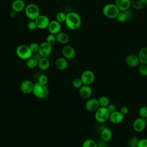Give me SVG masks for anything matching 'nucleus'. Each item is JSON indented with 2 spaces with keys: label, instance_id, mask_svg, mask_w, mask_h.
I'll return each mask as SVG.
<instances>
[{
  "label": "nucleus",
  "instance_id": "nucleus-1",
  "mask_svg": "<svg viewBox=\"0 0 147 147\" xmlns=\"http://www.w3.org/2000/svg\"><path fill=\"white\" fill-rule=\"evenodd\" d=\"M65 24L69 29L76 30L81 26L82 18L78 13L74 11L69 12L66 14Z\"/></svg>",
  "mask_w": 147,
  "mask_h": 147
},
{
  "label": "nucleus",
  "instance_id": "nucleus-2",
  "mask_svg": "<svg viewBox=\"0 0 147 147\" xmlns=\"http://www.w3.org/2000/svg\"><path fill=\"white\" fill-rule=\"evenodd\" d=\"M32 92L36 98L44 99L49 95V89L46 85L42 84L37 82L34 84Z\"/></svg>",
  "mask_w": 147,
  "mask_h": 147
},
{
  "label": "nucleus",
  "instance_id": "nucleus-3",
  "mask_svg": "<svg viewBox=\"0 0 147 147\" xmlns=\"http://www.w3.org/2000/svg\"><path fill=\"white\" fill-rule=\"evenodd\" d=\"M24 11L26 16L30 20H35L40 15L39 7L34 3H30L26 5Z\"/></svg>",
  "mask_w": 147,
  "mask_h": 147
},
{
  "label": "nucleus",
  "instance_id": "nucleus-4",
  "mask_svg": "<svg viewBox=\"0 0 147 147\" xmlns=\"http://www.w3.org/2000/svg\"><path fill=\"white\" fill-rule=\"evenodd\" d=\"M119 11L115 3H107L104 6L102 9L103 15L109 19L116 18Z\"/></svg>",
  "mask_w": 147,
  "mask_h": 147
},
{
  "label": "nucleus",
  "instance_id": "nucleus-5",
  "mask_svg": "<svg viewBox=\"0 0 147 147\" xmlns=\"http://www.w3.org/2000/svg\"><path fill=\"white\" fill-rule=\"evenodd\" d=\"M17 56L22 60H28L32 56V52L31 51L29 46L25 44H21L16 48Z\"/></svg>",
  "mask_w": 147,
  "mask_h": 147
},
{
  "label": "nucleus",
  "instance_id": "nucleus-6",
  "mask_svg": "<svg viewBox=\"0 0 147 147\" xmlns=\"http://www.w3.org/2000/svg\"><path fill=\"white\" fill-rule=\"evenodd\" d=\"M110 114V113L107 107H99L95 111V120L100 123H105L107 120H109Z\"/></svg>",
  "mask_w": 147,
  "mask_h": 147
},
{
  "label": "nucleus",
  "instance_id": "nucleus-7",
  "mask_svg": "<svg viewBox=\"0 0 147 147\" xmlns=\"http://www.w3.org/2000/svg\"><path fill=\"white\" fill-rule=\"evenodd\" d=\"M80 79L83 85L90 86L95 80V75L91 70H85L82 72L80 76Z\"/></svg>",
  "mask_w": 147,
  "mask_h": 147
},
{
  "label": "nucleus",
  "instance_id": "nucleus-8",
  "mask_svg": "<svg viewBox=\"0 0 147 147\" xmlns=\"http://www.w3.org/2000/svg\"><path fill=\"white\" fill-rule=\"evenodd\" d=\"M133 129L137 133H141L147 127L146 120L141 117H138L133 122Z\"/></svg>",
  "mask_w": 147,
  "mask_h": 147
},
{
  "label": "nucleus",
  "instance_id": "nucleus-9",
  "mask_svg": "<svg viewBox=\"0 0 147 147\" xmlns=\"http://www.w3.org/2000/svg\"><path fill=\"white\" fill-rule=\"evenodd\" d=\"M52 46L47 41H44L40 44L38 53L43 57H47L51 53Z\"/></svg>",
  "mask_w": 147,
  "mask_h": 147
},
{
  "label": "nucleus",
  "instance_id": "nucleus-10",
  "mask_svg": "<svg viewBox=\"0 0 147 147\" xmlns=\"http://www.w3.org/2000/svg\"><path fill=\"white\" fill-rule=\"evenodd\" d=\"M126 65L131 68H134L137 67L140 64V60L138 55L133 53L127 55L125 59Z\"/></svg>",
  "mask_w": 147,
  "mask_h": 147
},
{
  "label": "nucleus",
  "instance_id": "nucleus-11",
  "mask_svg": "<svg viewBox=\"0 0 147 147\" xmlns=\"http://www.w3.org/2000/svg\"><path fill=\"white\" fill-rule=\"evenodd\" d=\"M37 28L40 29H44L48 28L50 20L45 15H40L35 20Z\"/></svg>",
  "mask_w": 147,
  "mask_h": 147
},
{
  "label": "nucleus",
  "instance_id": "nucleus-12",
  "mask_svg": "<svg viewBox=\"0 0 147 147\" xmlns=\"http://www.w3.org/2000/svg\"><path fill=\"white\" fill-rule=\"evenodd\" d=\"M133 13L129 10L125 11H120L117 16V20L119 22H125L127 21H129L132 18Z\"/></svg>",
  "mask_w": 147,
  "mask_h": 147
},
{
  "label": "nucleus",
  "instance_id": "nucleus-13",
  "mask_svg": "<svg viewBox=\"0 0 147 147\" xmlns=\"http://www.w3.org/2000/svg\"><path fill=\"white\" fill-rule=\"evenodd\" d=\"M125 115L119 111H115L110 114L109 120L114 124H118L124 119Z\"/></svg>",
  "mask_w": 147,
  "mask_h": 147
},
{
  "label": "nucleus",
  "instance_id": "nucleus-14",
  "mask_svg": "<svg viewBox=\"0 0 147 147\" xmlns=\"http://www.w3.org/2000/svg\"><path fill=\"white\" fill-rule=\"evenodd\" d=\"M47 29L49 33L56 35L61 32V23L58 22L56 20L50 21Z\"/></svg>",
  "mask_w": 147,
  "mask_h": 147
},
{
  "label": "nucleus",
  "instance_id": "nucleus-15",
  "mask_svg": "<svg viewBox=\"0 0 147 147\" xmlns=\"http://www.w3.org/2000/svg\"><path fill=\"white\" fill-rule=\"evenodd\" d=\"M34 84L32 81L29 80H25L21 83L20 90L24 94H28L33 91Z\"/></svg>",
  "mask_w": 147,
  "mask_h": 147
},
{
  "label": "nucleus",
  "instance_id": "nucleus-16",
  "mask_svg": "<svg viewBox=\"0 0 147 147\" xmlns=\"http://www.w3.org/2000/svg\"><path fill=\"white\" fill-rule=\"evenodd\" d=\"M99 107L98 100L96 98L89 99L85 104V108L90 112H95Z\"/></svg>",
  "mask_w": 147,
  "mask_h": 147
},
{
  "label": "nucleus",
  "instance_id": "nucleus-17",
  "mask_svg": "<svg viewBox=\"0 0 147 147\" xmlns=\"http://www.w3.org/2000/svg\"><path fill=\"white\" fill-rule=\"evenodd\" d=\"M62 53L66 59H72L75 57L76 52L75 49L70 45H67L63 47L62 49Z\"/></svg>",
  "mask_w": 147,
  "mask_h": 147
},
{
  "label": "nucleus",
  "instance_id": "nucleus-18",
  "mask_svg": "<svg viewBox=\"0 0 147 147\" xmlns=\"http://www.w3.org/2000/svg\"><path fill=\"white\" fill-rule=\"evenodd\" d=\"M92 93V88L90 86L83 85L79 90V94L83 99L89 98Z\"/></svg>",
  "mask_w": 147,
  "mask_h": 147
},
{
  "label": "nucleus",
  "instance_id": "nucleus-19",
  "mask_svg": "<svg viewBox=\"0 0 147 147\" xmlns=\"http://www.w3.org/2000/svg\"><path fill=\"white\" fill-rule=\"evenodd\" d=\"M115 4L119 11H125L131 6V0H115Z\"/></svg>",
  "mask_w": 147,
  "mask_h": 147
},
{
  "label": "nucleus",
  "instance_id": "nucleus-20",
  "mask_svg": "<svg viewBox=\"0 0 147 147\" xmlns=\"http://www.w3.org/2000/svg\"><path fill=\"white\" fill-rule=\"evenodd\" d=\"M113 137V133L110 129L107 127H104L100 131V138L102 141L108 142L111 140Z\"/></svg>",
  "mask_w": 147,
  "mask_h": 147
},
{
  "label": "nucleus",
  "instance_id": "nucleus-21",
  "mask_svg": "<svg viewBox=\"0 0 147 147\" xmlns=\"http://www.w3.org/2000/svg\"><path fill=\"white\" fill-rule=\"evenodd\" d=\"M25 4L23 0H14L11 3V9L16 12H20L25 9Z\"/></svg>",
  "mask_w": 147,
  "mask_h": 147
},
{
  "label": "nucleus",
  "instance_id": "nucleus-22",
  "mask_svg": "<svg viewBox=\"0 0 147 147\" xmlns=\"http://www.w3.org/2000/svg\"><path fill=\"white\" fill-rule=\"evenodd\" d=\"M55 66L60 71H63L68 67V61L65 57H60L55 61Z\"/></svg>",
  "mask_w": 147,
  "mask_h": 147
},
{
  "label": "nucleus",
  "instance_id": "nucleus-23",
  "mask_svg": "<svg viewBox=\"0 0 147 147\" xmlns=\"http://www.w3.org/2000/svg\"><path fill=\"white\" fill-rule=\"evenodd\" d=\"M56 41L60 44H65L68 42L69 40V35L63 32H60L56 35Z\"/></svg>",
  "mask_w": 147,
  "mask_h": 147
},
{
  "label": "nucleus",
  "instance_id": "nucleus-24",
  "mask_svg": "<svg viewBox=\"0 0 147 147\" xmlns=\"http://www.w3.org/2000/svg\"><path fill=\"white\" fill-rule=\"evenodd\" d=\"M131 6L136 10H141L147 6V0H131Z\"/></svg>",
  "mask_w": 147,
  "mask_h": 147
},
{
  "label": "nucleus",
  "instance_id": "nucleus-25",
  "mask_svg": "<svg viewBox=\"0 0 147 147\" xmlns=\"http://www.w3.org/2000/svg\"><path fill=\"white\" fill-rule=\"evenodd\" d=\"M140 64H147V47L140 49L138 53Z\"/></svg>",
  "mask_w": 147,
  "mask_h": 147
},
{
  "label": "nucleus",
  "instance_id": "nucleus-26",
  "mask_svg": "<svg viewBox=\"0 0 147 147\" xmlns=\"http://www.w3.org/2000/svg\"><path fill=\"white\" fill-rule=\"evenodd\" d=\"M50 66L49 60L47 57H42L38 62V67L41 70L45 71L49 68Z\"/></svg>",
  "mask_w": 147,
  "mask_h": 147
},
{
  "label": "nucleus",
  "instance_id": "nucleus-27",
  "mask_svg": "<svg viewBox=\"0 0 147 147\" xmlns=\"http://www.w3.org/2000/svg\"><path fill=\"white\" fill-rule=\"evenodd\" d=\"M98 102L100 107H107V106L110 105V101L109 98L106 96H102L99 97L98 99Z\"/></svg>",
  "mask_w": 147,
  "mask_h": 147
},
{
  "label": "nucleus",
  "instance_id": "nucleus-28",
  "mask_svg": "<svg viewBox=\"0 0 147 147\" xmlns=\"http://www.w3.org/2000/svg\"><path fill=\"white\" fill-rule=\"evenodd\" d=\"M26 65L28 68L33 69L36 67L38 65V61H36L35 59H34L32 57H30L26 60Z\"/></svg>",
  "mask_w": 147,
  "mask_h": 147
},
{
  "label": "nucleus",
  "instance_id": "nucleus-29",
  "mask_svg": "<svg viewBox=\"0 0 147 147\" xmlns=\"http://www.w3.org/2000/svg\"><path fill=\"white\" fill-rule=\"evenodd\" d=\"M82 147H98V144L92 139H87L83 142Z\"/></svg>",
  "mask_w": 147,
  "mask_h": 147
},
{
  "label": "nucleus",
  "instance_id": "nucleus-30",
  "mask_svg": "<svg viewBox=\"0 0 147 147\" xmlns=\"http://www.w3.org/2000/svg\"><path fill=\"white\" fill-rule=\"evenodd\" d=\"M138 71L141 75L147 76V64H140L138 67Z\"/></svg>",
  "mask_w": 147,
  "mask_h": 147
},
{
  "label": "nucleus",
  "instance_id": "nucleus-31",
  "mask_svg": "<svg viewBox=\"0 0 147 147\" xmlns=\"http://www.w3.org/2000/svg\"><path fill=\"white\" fill-rule=\"evenodd\" d=\"M139 139L137 137H132L128 140L129 147H137Z\"/></svg>",
  "mask_w": 147,
  "mask_h": 147
},
{
  "label": "nucleus",
  "instance_id": "nucleus-32",
  "mask_svg": "<svg viewBox=\"0 0 147 147\" xmlns=\"http://www.w3.org/2000/svg\"><path fill=\"white\" fill-rule=\"evenodd\" d=\"M138 113L140 117L146 119L147 118V106H141L139 109Z\"/></svg>",
  "mask_w": 147,
  "mask_h": 147
},
{
  "label": "nucleus",
  "instance_id": "nucleus-33",
  "mask_svg": "<svg viewBox=\"0 0 147 147\" xmlns=\"http://www.w3.org/2000/svg\"><path fill=\"white\" fill-rule=\"evenodd\" d=\"M66 14H67L62 11L59 12L56 16V20L60 23L65 22V18H66Z\"/></svg>",
  "mask_w": 147,
  "mask_h": 147
},
{
  "label": "nucleus",
  "instance_id": "nucleus-34",
  "mask_svg": "<svg viewBox=\"0 0 147 147\" xmlns=\"http://www.w3.org/2000/svg\"><path fill=\"white\" fill-rule=\"evenodd\" d=\"M47 42H48L49 44H50L51 45H53V44H55V42L56 41V36L55 34L49 33L46 37V41Z\"/></svg>",
  "mask_w": 147,
  "mask_h": 147
},
{
  "label": "nucleus",
  "instance_id": "nucleus-35",
  "mask_svg": "<svg viewBox=\"0 0 147 147\" xmlns=\"http://www.w3.org/2000/svg\"><path fill=\"white\" fill-rule=\"evenodd\" d=\"M38 82L42 84L46 85L48 82V76L45 74H42V75H40V76L38 77Z\"/></svg>",
  "mask_w": 147,
  "mask_h": 147
},
{
  "label": "nucleus",
  "instance_id": "nucleus-36",
  "mask_svg": "<svg viewBox=\"0 0 147 147\" xmlns=\"http://www.w3.org/2000/svg\"><path fill=\"white\" fill-rule=\"evenodd\" d=\"M72 85L76 88H80L83 85V84L80 78H75L72 81Z\"/></svg>",
  "mask_w": 147,
  "mask_h": 147
},
{
  "label": "nucleus",
  "instance_id": "nucleus-37",
  "mask_svg": "<svg viewBox=\"0 0 147 147\" xmlns=\"http://www.w3.org/2000/svg\"><path fill=\"white\" fill-rule=\"evenodd\" d=\"M29 46L32 53H35L38 51L40 44H38V43L36 42H32Z\"/></svg>",
  "mask_w": 147,
  "mask_h": 147
},
{
  "label": "nucleus",
  "instance_id": "nucleus-38",
  "mask_svg": "<svg viewBox=\"0 0 147 147\" xmlns=\"http://www.w3.org/2000/svg\"><path fill=\"white\" fill-rule=\"evenodd\" d=\"M27 27L30 30H34L36 28H37L34 20H30V21H29L27 24Z\"/></svg>",
  "mask_w": 147,
  "mask_h": 147
},
{
  "label": "nucleus",
  "instance_id": "nucleus-39",
  "mask_svg": "<svg viewBox=\"0 0 147 147\" xmlns=\"http://www.w3.org/2000/svg\"><path fill=\"white\" fill-rule=\"evenodd\" d=\"M137 147H147V138H142L139 139Z\"/></svg>",
  "mask_w": 147,
  "mask_h": 147
},
{
  "label": "nucleus",
  "instance_id": "nucleus-40",
  "mask_svg": "<svg viewBox=\"0 0 147 147\" xmlns=\"http://www.w3.org/2000/svg\"><path fill=\"white\" fill-rule=\"evenodd\" d=\"M119 111H120L123 115H127V114L129 113V108H128L127 106H122V107H121Z\"/></svg>",
  "mask_w": 147,
  "mask_h": 147
},
{
  "label": "nucleus",
  "instance_id": "nucleus-41",
  "mask_svg": "<svg viewBox=\"0 0 147 147\" xmlns=\"http://www.w3.org/2000/svg\"><path fill=\"white\" fill-rule=\"evenodd\" d=\"M107 109L109 111V112L111 113H113L115 111L117 110V107L116 106L114 105V104H113V103H110V105L107 106Z\"/></svg>",
  "mask_w": 147,
  "mask_h": 147
},
{
  "label": "nucleus",
  "instance_id": "nucleus-42",
  "mask_svg": "<svg viewBox=\"0 0 147 147\" xmlns=\"http://www.w3.org/2000/svg\"><path fill=\"white\" fill-rule=\"evenodd\" d=\"M10 16L12 18H14L16 16H17V12H16L15 11L12 10L10 13Z\"/></svg>",
  "mask_w": 147,
  "mask_h": 147
},
{
  "label": "nucleus",
  "instance_id": "nucleus-43",
  "mask_svg": "<svg viewBox=\"0 0 147 147\" xmlns=\"http://www.w3.org/2000/svg\"><path fill=\"white\" fill-rule=\"evenodd\" d=\"M145 120H146V125H147V118L145 119Z\"/></svg>",
  "mask_w": 147,
  "mask_h": 147
}]
</instances>
